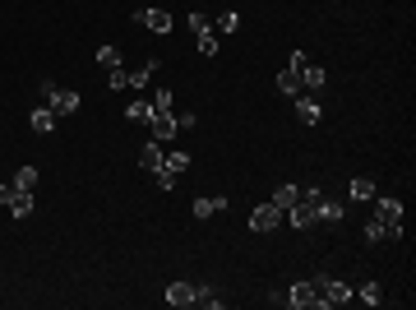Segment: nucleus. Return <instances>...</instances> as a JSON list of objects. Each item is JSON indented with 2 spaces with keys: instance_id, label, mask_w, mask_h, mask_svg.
<instances>
[{
  "instance_id": "obj_1",
  "label": "nucleus",
  "mask_w": 416,
  "mask_h": 310,
  "mask_svg": "<svg viewBox=\"0 0 416 310\" xmlns=\"http://www.w3.org/2000/svg\"><path fill=\"white\" fill-rule=\"evenodd\" d=\"M37 93H42V102L56 111V116H75V111L83 107V97H79L75 88H61V84H51V79H42V84H37Z\"/></svg>"
},
{
  "instance_id": "obj_2",
  "label": "nucleus",
  "mask_w": 416,
  "mask_h": 310,
  "mask_svg": "<svg viewBox=\"0 0 416 310\" xmlns=\"http://www.w3.org/2000/svg\"><path fill=\"white\" fill-rule=\"evenodd\" d=\"M324 190L319 186H301V195H296V204L282 213V222H292L296 232H306V227H315V200H319Z\"/></svg>"
},
{
  "instance_id": "obj_3",
  "label": "nucleus",
  "mask_w": 416,
  "mask_h": 310,
  "mask_svg": "<svg viewBox=\"0 0 416 310\" xmlns=\"http://www.w3.org/2000/svg\"><path fill=\"white\" fill-rule=\"evenodd\" d=\"M310 282H315V292H319V306L324 310L356 301V287H347V282H338V278H328V273H319V278H310Z\"/></svg>"
},
{
  "instance_id": "obj_4",
  "label": "nucleus",
  "mask_w": 416,
  "mask_h": 310,
  "mask_svg": "<svg viewBox=\"0 0 416 310\" xmlns=\"http://www.w3.org/2000/svg\"><path fill=\"white\" fill-rule=\"evenodd\" d=\"M185 167H190V153H185V148H171V153H162V167L153 171L157 190H176V181L185 176Z\"/></svg>"
},
{
  "instance_id": "obj_5",
  "label": "nucleus",
  "mask_w": 416,
  "mask_h": 310,
  "mask_svg": "<svg viewBox=\"0 0 416 310\" xmlns=\"http://www.w3.org/2000/svg\"><path fill=\"white\" fill-rule=\"evenodd\" d=\"M375 217L384 222L388 241H398V236H402V217H407V209H402V200H379V204H375Z\"/></svg>"
},
{
  "instance_id": "obj_6",
  "label": "nucleus",
  "mask_w": 416,
  "mask_h": 310,
  "mask_svg": "<svg viewBox=\"0 0 416 310\" xmlns=\"http://www.w3.org/2000/svg\"><path fill=\"white\" fill-rule=\"evenodd\" d=\"M282 306H292V310H310V306H319V292H315V282H292L287 292H282Z\"/></svg>"
},
{
  "instance_id": "obj_7",
  "label": "nucleus",
  "mask_w": 416,
  "mask_h": 310,
  "mask_svg": "<svg viewBox=\"0 0 416 310\" xmlns=\"http://www.w3.org/2000/svg\"><path fill=\"white\" fill-rule=\"evenodd\" d=\"M0 204L10 209L14 217H28L32 213V190H19V186H0Z\"/></svg>"
},
{
  "instance_id": "obj_8",
  "label": "nucleus",
  "mask_w": 416,
  "mask_h": 310,
  "mask_svg": "<svg viewBox=\"0 0 416 310\" xmlns=\"http://www.w3.org/2000/svg\"><path fill=\"white\" fill-rule=\"evenodd\" d=\"M277 222H282V209L268 200V204H259V209L250 213V232H273Z\"/></svg>"
},
{
  "instance_id": "obj_9",
  "label": "nucleus",
  "mask_w": 416,
  "mask_h": 310,
  "mask_svg": "<svg viewBox=\"0 0 416 310\" xmlns=\"http://www.w3.org/2000/svg\"><path fill=\"white\" fill-rule=\"evenodd\" d=\"M153 139L157 144H167V139H176V130H181V125H176V111H153Z\"/></svg>"
},
{
  "instance_id": "obj_10",
  "label": "nucleus",
  "mask_w": 416,
  "mask_h": 310,
  "mask_svg": "<svg viewBox=\"0 0 416 310\" xmlns=\"http://www.w3.org/2000/svg\"><path fill=\"white\" fill-rule=\"evenodd\" d=\"M296 116H301V125H319V116H324L319 97H315V93H301V97H296Z\"/></svg>"
},
{
  "instance_id": "obj_11",
  "label": "nucleus",
  "mask_w": 416,
  "mask_h": 310,
  "mask_svg": "<svg viewBox=\"0 0 416 310\" xmlns=\"http://www.w3.org/2000/svg\"><path fill=\"white\" fill-rule=\"evenodd\" d=\"M195 292H199V282H171L167 306H195Z\"/></svg>"
},
{
  "instance_id": "obj_12",
  "label": "nucleus",
  "mask_w": 416,
  "mask_h": 310,
  "mask_svg": "<svg viewBox=\"0 0 416 310\" xmlns=\"http://www.w3.org/2000/svg\"><path fill=\"white\" fill-rule=\"evenodd\" d=\"M135 23H143V28H153V32H171V14L167 10H139Z\"/></svg>"
},
{
  "instance_id": "obj_13",
  "label": "nucleus",
  "mask_w": 416,
  "mask_h": 310,
  "mask_svg": "<svg viewBox=\"0 0 416 310\" xmlns=\"http://www.w3.org/2000/svg\"><path fill=\"white\" fill-rule=\"evenodd\" d=\"M56 121H61V116H56V111L46 107V102H42L37 111H28V125L37 130V135H51V130H56Z\"/></svg>"
},
{
  "instance_id": "obj_14",
  "label": "nucleus",
  "mask_w": 416,
  "mask_h": 310,
  "mask_svg": "<svg viewBox=\"0 0 416 310\" xmlns=\"http://www.w3.org/2000/svg\"><path fill=\"white\" fill-rule=\"evenodd\" d=\"M162 153H167V144H143V148H139V167H143V171H157V167H162Z\"/></svg>"
},
{
  "instance_id": "obj_15",
  "label": "nucleus",
  "mask_w": 416,
  "mask_h": 310,
  "mask_svg": "<svg viewBox=\"0 0 416 310\" xmlns=\"http://www.w3.org/2000/svg\"><path fill=\"white\" fill-rule=\"evenodd\" d=\"M315 222H342V204H333L328 195L315 200Z\"/></svg>"
},
{
  "instance_id": "obj_16",
  "label": "nucleus",
  "mask_w": 416,
  "mask_h": 310,
  "mask_svg": "<svg viewBox=\"0 0 416 310\" xmlns=\"http://www.w3.org/2000/svg\"><path fill=\"white\" fill-rule=\"evenodd\" d=\"M277 93H287V97H301V93H306V84H301V75H296V70H282V75H277Z\"/></svg>"
},
{
  "instance_id": "obj_17",
  "label": "nucleus",
  "mask_w": 416,
  "mask_h": 310,
  "mask_svg": "<svg viewBox=\"0 0 416 310\" xmlns=\"http://www.w3.org/2000/svg\"><path fill=\"white\" fill-rule=\"evenodd\" d=\"M301 84H306V93H319L324 84H328V70H319V65H306V70H301Z\"/></svg>"
},
{
  "instance_id": "obj_18",
  "label": "nucleus",
  "mask_w": 416,
  "mask_h": 310,
  "mask_svg": "<svg viewBox=\"0 0 416 310\" xmlns=\"http://www.w3.org/2000/svg\"><path fill=\"white\" fill-rule=\"evenodd\" d=\"M222 209H227V200H217V195H204V200H195V217H213V213H222Z\"/></svg>"
},
{
  "instance_id": "obj_19",
  "label": "nucleus",
  "mask_w": 416,
  "mask_h": 310,
  "mask_svg": "<svg viewBox=\"0 0 416 310\" xmlns=\"http://www.w3.org/2000/svg\"><path fill=\"white\" fill-rule=\"evenodd\" d=\"M157 70H162V65H157V61H148L143 70H135V75H125V88H148V79H153Z\"/></svg>"
},
{
  "instance_id": "obj_20",
  "label": "nucleus",
  "mask_w": 416,
  "mask_h": 310,
  "mask_svg": "<svg viewBox=\"0 0 416 310\" xmlns=\"http://www.w3.org/2000/svg\"><path fill=\"white\" fill-rule=\"evenodd\" d=\"M125 116H130L135 125H148V121H153V102H143V97H135V102L125 107Z\"/></svg>"
},
{
  "instance_id": "obj_21",
  "label": "nucleus",
  "mask_w": 416,
  "mask_h": 310,
  "mask_svg": "<svg viewBox=\"0 0 416 310\" xmlns=\"http://www.w3.org/2000/svg\"><path fill=\"white\" fill-rule=\"evenodd\" d=\"M347 195H352L356 204H366V200H375V181H370V176H356L352 186H347Z\"/></svg>"
},
{
  "instance_id": "obj_22",
  "label": "nucleus",
  "mask_w": 416,
  "mask_h": 310,
  "mask_svg": "<svg viewBox=\"0 0 416 310\" xmlns=\"http://www.w3.org/2000/svg\"><path fill=\"white\" fill-rule=\"evenodd\" d=\"M195 306L222 310V296H217V287H213V282H199V292H195Z\"/></svg>"
},
{
  "instance_id": "obj_23",
  "label": "nucleus",
  "mask_w": 416,
  "mask_h": 310,
  "mask_svg": "<svg viewBox=\"0 0 416 310\" xmlns=\"http://www.w3.org/2000/svg\"><path fill=\"white\" fill-rule=\"evenodd\" d=\"M296 195H301V186H277L273 204H277V209H282V213H287V209H292V204H296Z\"/></svg>"
},
{
  "instance_id": "obj_24",
  "label": "nucleus",
  "mask_w": 416,
  "mask_h": 310,
  "mask_svg": "<svg viewBox=\"0 0 416 310\" xmlns=\"http://www.w3.org/2000/svg\"><path fill=\"white\" fill-rule=\"evenodd\" d=\"M356 301H366V306H379V301H384L379 282H366V287H356Z\"/></svg>"
},
{
  "instance_id": "obj_25",
  "label": "nucleus",
  "mask_w": 416,
  "mask_h": 310,
  "mask_svg": "<svg viewBox=\"0 0 416 310\" xmlns=\"http://www.w3.org/2000/svg\"><path fill=\"white\" fill-rule=\"evenodd\" d=\"M97 65H102V70H121V51L102 47V51H97Z\"/></svg>"
},
{
  "instance_id": "obj_26",
  "label": "nucleus",
  "mask_w": 416,
  "mask_h": 310,
  "mask_svg": "<svg viewBox=\"0 0 416 310\" xmlns=\"http://www.w3.org/2000/svg\"><path fill=\"white\" fill-rule=\"evenodd\" d=\"M213 28H217V32H236V28H241V14H231V10H222Z\"/></svg>"
},
{
  "instance_id": "obj_27",
  "label": "nucleus",
  "mask_w": 416,
  "mask_h": 310,
  "mask_svg": "<svg viewBox=\"0 0 416 310\" xmlns=\"http://www.w3.org/2000/svg\"><path fill=\"white\" fill-rule=\"evenodd\" d=\"M366 241H370V246H375V241H388V232H384V222H379V217H370V222H366Z\"/></svg>"
},
{
  "instance_id": "obj_28",
  "label": "nucleus",
  "mask_w": 416,
  "mask_h": 310,
  "mask_svg": "<svg viewBox=\"0 0 416 310\" xmlns=\"http://www.w3.org/2000/svg\"><path fill=\"white\" fill-rule=\"evenodd\" d=\"M190 32H195V37L213 32V19H208V14H190Z\"/></svg>"
},
{
  "instance_id": "obj_29",
  "label": "nucleus",
  "mask_w": 416,
  "mask_h": 310,
  "mask_svg": "<svg viewBox=\"0 0 416 310\" xmlns=\"http://www.w3.org/2000/svg\"><path fill=\"white\" fill-rule=\"evenodd\" d=\"M14 186H19V190H32V186H37V167H19Z\"/></svg>"
},
{
  "instance_id": "obj_30",
  "label": "nucleus",
  "mask_w": 416,
  "mask_h": 310,
  "mask_svg": "<svg viewBox=\"0 0 416 310\" xmlns=\"http://www.w3.org/2000/svg\"><path fill=\"white\" fill-rule=\"evenodd\" d=\"M199 56H217V37L213 32H204L199 37Z\"/></svg>"
},
{
  "instance_id": "obj_31",
  "label": "nucleus",
  "mask_w": 416,
  "mask_h": 310,
  "mask_svg": "<svg viewBox=\"0 0 416 310\" xmlns=\"http://www.w3.org/2000/svg\"><path fill=\"white\" fill-rule=\"evenodd\" d=\"M153 111H171V93H167V88H157V93H153Z\"/></svg>"
},
{
  "instance_id": "obj_32",
  "label": "nucleus",
  "mask_w": 416,
  "mask_h": 310,
  "mask_svg": "<svg viewBox=\"0 0 416 310\" xmlns=\"http://www.w3.org/2000/svg\"><path fill=\"white\" fill-rule=\"evenodd\" d=\"M306 51H292V56H287V70H296V75H301V70H306Z\"/></svg>"
},
{
  "instance_id": "obj_33",
  "label": "nucleus",
  "mask_w": 416,
  "mask_h": 310,
  "mask_svg": "<svg viewBox=\"0 0 416 310\" xmlns=\"http://www.w3.org/2000/svg\"><path fill=\"white\" fill-rule=\"evenodd\" d=\"M107 84L111 88H125V70H107Z\"/></svg>"
}]
</instances>
